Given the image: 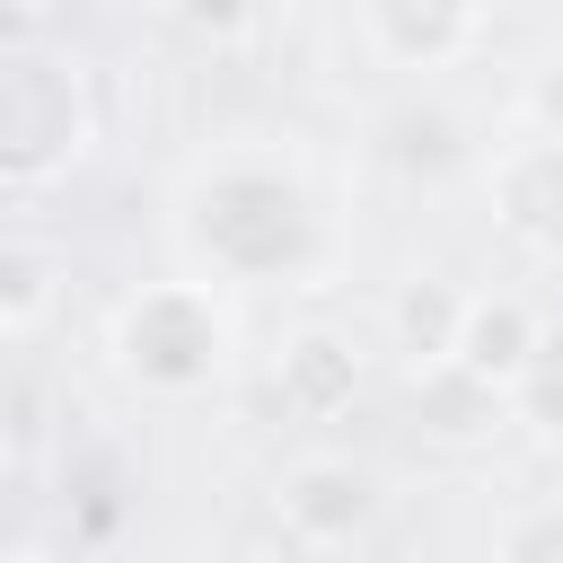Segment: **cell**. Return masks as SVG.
I'll list each match as a JSON object with an SVG mask.
<instances>
[{"instance_id": "1", "label": "cell", "mask_w": 563, "mask_h": 563, "mask_svg": "<svg viewBox=\"0 0 563 563\" xmlns=\"http://www.w3.org/2000/svg\"><path fill=\"white\" fill-rule=\"evenodd\" d=\"M185 246L220 282H290V273L317 264L325 229H317V202L290 167L229 158L185 194Z\"/></svg>"}, {"instance_id": "2", "label": "cell", "mask_w": 563, "mask_h": 563, "mask_svg": "<svg viewBox=\"0 0 563 563\" xmlns=\"http://www.w3.org/2000/svg\"><path fill=\"white\" fill-rule=\"evenodd\" d=\"M97 114L70 62H53L44 44H9L0 53V194H35L53 176L79 167Z\"/></svg>"}, {"instance_id": "3", "label": "cell", "mask_w": 563, "mask_h": 563, "mask_svg": "<svg viewBox=\"0 0 563 563\" xmlns=\"http://www.w3.org/2000/svg\"><path fill=\"white\" fill-rule=\"evenodd\" d=\"M114 361H123V378H141L158 396H202L229 369V308H220V290L211 282H150L114 317Z\"/></svg>"}, {"instance_id": "4", "label": "cell", "mask_w": 563, "mask_h": 563, "mask_svg": "<svg viewBox=\"0 0 563 563\" xmlns=\"http://www.w3.org/2000/svg\"><path fill=\"white\" fill-rule=\"evenodd\" d=\"M493 220L519 246L563 255V141L554 132H528V141L493 150Z\"/></svg>"}, {"instance_id": "5", "label": "cell", "mask_w": 563, "mask_h": 563, "mask_svg": "<svg viewBox=\"0 0 563 563\" xmlns=\"http://www.w3.org/2000/svg\"><path fill=\"white\" fill-rule=\"evenodd\" d=\"M273 510H282V537H299V545H352L369 528L378 493L352 457H299L273 493Z\"/></svg>"}, {"instance_id": "6", "label": "cell", "mask_w": 563, "mask_h": 563, "mask_svg": "<svg viewBox=\"0 0 563 563\" xmlns=\"http://www.w3.org/2000/svg\"><path fill=\"white\" fill-rule=\"evenodd\" d=\"M484 35V0H369V44L405 70H440Z\"/></svg>"}, {"instance_id": "7", "label": "cell", "mask_w": 563, "mask_h": 563, "mask_svg": "<svg viewBox=\"0 0 563 563\" xmlns=\"http://www.w3.org/2000/svg\"><path fill=\"white\" fill-rule=\"evenodd\" d=\"M537 334H545V317L528 308V299H510V290H475L466 299V325H457V369H475L484 387H519L528 378V361H537Z\"/></svg>"}, {"instance_id": "8", "label": "cell", "mask_w": 563, "mask_h": 563, "mask_svg": "<svg viewBox=\"0 0 563 563\" xmlns=\"http://www.w3.org/2000/svg\"><path fill=\"white\" fill-rule=\"evenodd\" d=\"M457 325H466V290H449L440 273H413V282L396 290V308H387V334H396V352H405L413 369L449 361V352H457Z\"/></svg>"}, {"instance_id": "9", "label": "cell", "mask_w": 563, "mask_h": 563, "mask_svg": "<svg viewBox=\"0 0 563 563\" xmlns=\"http://www.w3.org/2000/svg\"><path fill=\"white\" fill-rule=\"evenodd\" d=\"M282 405L290 413H308V422H325V413H343L352 405V387H361V369H352V343L343 334H299L290 352H282Z\"/></svg>"}, {"instance_id": "10", "label": "cell", "mask_w": 563, "mask_h": 563, "mask_svg": "<svg viewBox=\"0 0 563 563\" xmlns=\"http://www.w3.org/2000/svg\"><path fill=\"white\" fill-rule=\"evenodd\" d=\"M501 387H484L475 369H457V361H431V369H413V422L422 431H440V440H475V431H493L501 422Z\"/></svg>"}, {"instance_id": "11", "label": "cell", "mask_w": 563, "mask_h": 563, "mask_svg": "<svg viewBox=\"0 0 563 563\" xmlns=\"http://www.w3.org/2000/svg\"><path fill=\"white\" fill-rule=\"evenodd\" d=\"M378 141H387V158H396L405 176H440V167H457V158H466V141H457V114H449V106H396V114L378 123Z\"/></svg>"}, {"instance_id": "12", "label": "cell", "mask_w": 563, "mask_h": 563, "mask_svg": "<svg viewBox=\"0 0 563 563\" xmlns=\"http://www.w3.org/2000/svg\"><path fill=\"white\" fill-rule=\"evenodd\" d=\"M53 308V255L26 238H0V325H35Z\"/></svg>"}, {"instance_id": "13", "label": "cell", "mask_w": 563, "mask_h": 563, "mask_svg": "<svg viewBox=\"0 0 563 563\" xmlns=\"http://www.w3.org/2000/svg\"><path fill=\"white\" fill-rule=\"evenodd\" d=\"M510 405H519V422H537L545 440H563V317L537 334V361H528V378L510 387Z\"/></svg>"}, {"instance_id": "14", "label": "cell", "mask_w": 563, "mask_h": 563, "mask_svg": "<svg viewBox=\"0 0 563 563\" xmlns=\"http://www.w3.org/2000/svg\"><path fill=\"white\" fill-rule=\"evenodd\" d=\"M493 563H563V501H537V510H519V519L501 528Z\"/></svg>"}, {"instance_id": "15", "label": "cell", "mask_w": 563, "mask_h": 563, "mask_svg": "<svg viewBox=\"0 0 563 563\" xmlns=\"http://www.w3.org/2000/svg\"><path fill=\"white\" fill-rule=\"evenodd\" d=\"M528 123H537V132H554V141H563V62H545V70H537V79H528Z\"/></svg>"}, {"instance_id": "16", "label": "cell", "mask_w": 563, "mask_h": 563, "mask_svg": "<svg viewBox=\"0 0 563 563\" xmlns=\"http://www.w3.org/2000/svg\"><path fill=\"white\" fill-rule=\"evenodd\" d=\"M211 563H282V545H264V537H229Z\"/></svg>"}, {"instance_id": "17", "label": "cell", "mask_w": 563, "mask_h": 563, "mask_svg": "<svg viewBox=\"0 0 563 563\" xmlns=\"http://www.w3.org/2000/svg\"><path fill=\"white\" fill-rule=\"evenodd\" d=\"M9 44H35V18H26L18 0H0V53H9Z\"/></svg>"}, {"instance_id": "18", "label": "cell", "mask_w": 563, "mask_h": 563, "mask_svg": "<svg viewBox=\"0 0 563 563\" xmlns=\"http://www.w3.org/2000/svg\"><path fill=\"white\" fill-rule=\"evenodd\" d=\"M185 9H194V18H211V26H229V18H246L255 0H185Z\"/></svg>"}, {"instance_id": "19", "label": "cell", "mask_w": 563, "mask_h": 563, "mask_svg": "<svg viewBox=\"0 0 563 563\" xmlns=\"http://www.w3.org/2000/svg\"><path fill=\"white\" fill-rule=\"evenodd\" d=\"M0 528H9V466H0Z\"/></svg>"}, {"instance_id": "20", "label": "cell", "mask_w": 563, "mask_h": 563, "mask_svg": "<svg viewBox=\"0 0 563 563\" xmlns=\"http://www.w3.org/2000/svg\"><path fill=\"white\" fill-rule=\"evenodd\" d=\"M0 563H35V554H26V545H0Z\"/></svg>"}]
</instances>
